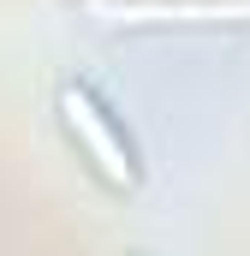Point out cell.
<instances>
[{"label": "cell", "mask_w": 250, "mask_h": 256, "mask_svg": "<svg viewBox=\"0 0 250 256\" xmlns=\"http://www.w3.org/2000/svg\"><path fill=\"white\" fill-rule=\"evenodd\" d=\"M60 120H66V131H72V143L84 149V161H90L114 191H131V185H137V155H131L125 131L114 126V114H108L84 84H66L60 90Z\"/></svg>", "instance_id": "obj_1"}]
</instances>
